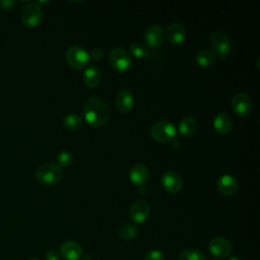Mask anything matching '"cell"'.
Instances as JSON below:
<instances>
[{
    "instance_id": "obj_1",
    "label": "cell",
    "mask_w": 260,
    "mask_h": 260,
    "mask_svg": "<svg viewBox=\"0 0 260 260\" xmlns=\"http://www.w3.org/2000/svg\"><path fill=\"white\" fill-rule=\"evenodd\" d=\"M83 118L92 127L102 126L110 118V108L102 98L92 95L84 103Z\"/></svg>"
},
{
    "instance_id": "obj_2",
    "label": "cell",
    "mask_w": 260,
    "mask_h": 260,
    "mask_svg": "<svg viewBox=\"0 0 260 260\" xmlns=\"http://www.w3.org/2000/svg\"><path fill=\"white\" fill-rule=\"evenodd\" d=\"M36 179L39 183L45 186L57 184L62 178V170L57 164L45 162L36 170Z\"/></svg>"
},
{
    "instance_id": "obj_3",
    "label": "cell",
    "mask_w": 260,
    "mask_h": 260,
    "mask_svg": "<svg viewBox=\"0 0 260 260\" xmlns=\"http://www.w3.org/2000/svg\"><path fill=\"white\" fill-rule=\"evenodd\" d=\"M151 137L161 143L172 142L177 136V129L173 123L168 120H160L155 122L150 129Z\"/></svg>"
},
{
    "instance_id": "obj_4",
    "label": "cell",
    "mask_w": 260,
    "mask_h": 260,
    "mask_svg": "<svg viewBox=\"0 0 260 260\" xmlns=\"http://www.w3.org/2000/svg\"><path fill=\"white\" fill-rule=\"evenodd\" d=\"M65 58L68 64L74 69L85 68L90 62L88 52L80 46L69 47L65 53Z\"/></svg>"
},
{
    "instance_id": "obj_5",
    "label": "cell",
    "mask_w": 260,
    "mask_h": 260,
    "mask_svg": "<svg viewBox=\"0 0 260 260\" xmlns=\"http://www.w3.org/2000/svg\"><path fill=\"white\" fill-rule=\"evenodd\" d=\"M109 61H110L111 66L119 72L127 71L131 67V64H132L131 57L128 54V52L120 47L114 48L110 52Z\"/></svg>"
},
{
    "instance_id": "obj_6",
    "label": "cell",
    "mask_w": 260,
    "mask_h": 260,
    "mask_svg": "<svg viewBox=\"0 0 260 260\" xmlns=\"http://www.w3.org/2000/svg\"><path fill=\"white\" fill-rule=\"evenodd\" d=\"M43 17V12L41 6L37 2H30L24 6L21 12L22 22L28 27L38 26Z\"/></svg>"
},
{
    "instance_id": "obj_7",
    "label": "cell",
    "mask_w": 260,
    "mask_h": 260,
    "mask_svg": "<svg viewBox=\"0 0 260 260\" xmlns=\"http://www.w3.org/2000/svg\"><path fill=\"white\" fill-rule=\"evenodd\" d=\"M210 45L220 58H225L232 49V43L228 35L216 30L210 36Z\"/></svg>"
},
{
    "instance_id": "obj_8",
    "label": "cell",
    "mask_w": 260,
    "mask_h": 260,
    "mask_svg": "<svg viewBox=\"0 0 260 260\" xmlns=\"http://www.w3.org/2000/svg\"><path fill=\"white\" fill-rule=\"evenodd\" d=\"M209 252L216 258H226L232 252L231 243L221 237L212 238L208 243Z\"/></svg>"
},
{
    "instance_id": "obj_9",
    "label": "cell",
    "mask_w": 260,
    "mask_h": 260,
    "mask_svg": "<svg viewBox=\"0 0 260 260\" xmlns=\"http://www.w3.org/2000/svg\"><path fill=\"white\" fill-rule=\"evenodd\" d=\"M162 188L169 193H178L183 187V180L181 176L174 171H166L160 178Z\"/></svg>"
},
{
    "instance_id": "obj_10",
    "label": "cell",
    "mask_w": 260,
    "mask_h": 260,
    "mask_svg": "<svg viewBox=\"0 0 260 260\" xmlns=\"http://www.w3.org/2000/svg\"><path fill=\"white\" fill-rule=\"evenodd\" d=\"M149 204L144 200H136L129 209L130 218L136 223H143L149 215Z\"/></svg>"
},
{
    "instance_id": "obj_11",
    "label": "cell",
    "mask_w": 260,
    "mask_h": 260,
    "mask_svg": "<svg viewBox=\"0 0 260 260\" xmlns=\"http://www.w3.org/2000/svg\"><path fill=\"white\" fill-rule=\"evenodd\" d=\"M252 100L250 95L245 92H239L234 95L232 101V108L239 116H246L252 110Z\"/></svg>"
},
{
    "instance_id": "obj_12",
    "label": "cell",
    "mask_w": 260,
    "mask_h": 260,
    "mask_svg": "<svg viewBox=\"0 0 260 260\" xmlns=\"http://www.w3.org/2000/svg\"><path fill=\"white\" fill-rule=\"evenodd\" d=\"M164 38V28L157 23L150 24L144 32V40L150 48H158L162 44Z\"/></svg>"
},
{
    "instance_id": "obj_13",
    "label": "cell",
    "mask_w": 260,
    "mask_h": 260,
    "mask_svg": "<svg viewBox=\"0 0 260 260\" xmlns=\"http://www.w3.org/2000/svg\"><path fill=\"white\" fill-rule=\"evenodd\" d=\"M149 169L142 164H136L129 170V179L136 186H143L146 184L149 180Z\"/></svg>"
},
{
    "instance_id": "obj_14",
    "label": "cell",
    "mask_w": 260,
    "mask_h": 260,
    "mask_svg": "<svg viewBox=\"0 0 260 260\" xmlns=\"http://www.w3.org/2000/svg\"><path fill=\"white\" fill-rule=\"evenodd\" d=\"M217 190L224 196H232L234 195L239 187L237 179L232 175H222L218 178L216 183Z\"/></svg>"
},
{
    "instance_id": "obj_15",
    "label": "cell",
    "mask_w": 260,
    "mask_h": 260,
    "mask_svg": "<svg viewBox=\"0 0 260 260\" xmlns=\"http://www.w3.org/2000/svg\"><path fill=\"white\" fill-rule=\"evenodd\" d=\"M115 103H116L117 109L121 113H124V114L129 113L134 106V98L132 92L127 88L120 89L116 95Z\"/></svg>"
},
{
    "instance_id": "obj_16",
    "label": "cell",
    "mask_w": 260,
    "mask_h": 260,
    "mask_svg": "<svg viewBox=\"0 0 260 260\" xmlns=\"http://www.w3.org/2000/svg\"><path fill=\"white\" fill-rule=\"evenodd\" d=\"M167 39L173 45H180L186 39V29L179 22H173L167 29Z\"/></svg>"
},
{
    "instance_id": "obj_17",
    "label": "cell",
    "mask_w": 260,
    "mask_h": 260,
    "mask_svg": "<svg viewBox=\"0 0 260 260\" xmlns=\"http://www.w3.org/2000/svg\"><path fill=\"white\" fill-rule=\"evenodd\" d=\"M60 252L66 260H78L82 256L81 247L77 243L72 241L64 242L61 245Z\"/></svg>"
},
{
    "instance_id": "obj_18",
    "label": "cell",
    "mask_w": 260,
    "mask_h": 260,
    "mask_svg": "<svg viewBox=\"0 0 260 260\" xmlns=\"http://www.w3.org/2000/svg\"><path fill=\"white\" fill-rule=\"evenodd\" d=\"M232 119L226 113H219L213 120V127L219 134H226L232 129Z\"/></svg>"
},
{
    "instance_id": "obj_19",
    "label": "cell",
    "mask_w": 260,
    "mask_h": 260,
    "mask_svg": "<svg viewBox=\"0 0 260 260\" xmlns=\"http://www.w3.org/2000/svg\"><path fill=\"white\" fill-rule=\"evenodd\" d=\"M102 79V72L99 68L91 66L88 67L83 73V82L88 87H95L100 84Z\"/></svg>"
},
{
    "instance_id": "obj_20",
    "label": "cell",
    "mask_w": 260,
    "mask_h": 260,
    "mask_svg": "<svg viewBox=\"0 0 260 260\" xmlns=\"http://www.w3.org/2000/svg\"><path fill=\"white\" fill-rule=\"evenodd\" d=\"M197 126H198V124H197V120L195 118L185 117L179 122L178 130L182 136L188 137V136H191L196 131Z\"/></svg>"
},
{
    "instance_id": "obj_21",
    "label": "cell",
    "mask_w": 260,
    "mask_h": 260,
    "mask_svg": "<svg viewBox=\"0 0 260 260\" xmlns=\"http://www.w3.org/2000/svg\"><path fill=\"white\" fill-rule=\"evenodd\" d=\"M196 62L201 67H208L215 61V54L209 50H201L196 54Z\"/></svg>"
},
{
    "instance_id": "obj_22",
    "label": "cell",
    "mask_w": 260,
    "mask_h": 260,
    "mask_svg": "<svg viewBox=\"0 0 260 260\" xmlns=\"http://www.w3.org/2000/svg\"><path fill=\"white\" fill-rule=\"evenodd\" d=\"M63 125L66 129L70 131L77 130L82 125V119L78 114L70 113L64 117Z\"/></svg>"
},
{
    "instance_id": "obj_23",
    "label": "cell",
    "mask_w": 260,
    "mask_h": 260,
    "mask_svg": "<svg viewBox=\"0 0 260 260\" xmlns=\"http://www.w3.org/2000/svg\"><path fill=\"white\" fill-rule=\"evenodd\" d=\"M138 234V228L133 223H125L119 230V237L124 241L134 239Z\"/></svg>"
},
{
    "instance_id": "obj_24",
    "label": "cell",
    "mask_w": 260,
    "mask_h": 260,
    "mask_svg": "<svg viewBox=\"0 0 260 260\" xmlns=\"http://www.w3.org/2000/svg\"><path fill=\"white\" fill-rule=\"evenodd\" d=\"M129 49H130V54L133 57L137 58V59H144V58H146L148 56V49H147V47L144 44L140 43V42L132 43L130 45Z\"/></svg>"
},
{
    "instance_id": "obj_25",
    "label": "cell",
    "mask_w": 260,
    "mask_h": 260,
    "mask_svg": "<svg viewBox=\"0 0 260 260\" xmlns=\"http://www.w3.org/2000/svg\"><path fill=\"white\" fill-rule=\"evenodd\" d=\"M178 260H204V256L196 249L187 248L179 254Z\"/></svg>"
},
{
    "instance_id": "obj_26",
    "label": "cell",
    "mask_w": 260,
    "mask_h": 260,
    "mask_svg": "<svg viewBox=\"0 0 260 260\" xmlns=\"http://www.w3.org/2000/svg\"><path fill=\"white\" fill-rule=\"evenodd\" d=\"M73 161L72 153L69 151H61L57 155V165L61 168L69 167Z\"/></svg>"
},
{
    "instance_id": "obj_27",
    "label": "cell",
    "mask_w": 260,
    "mask_h": 260,
    "mask_svg": "<svg viewBox=\"0 0 260 260\" xmlns=\"http://www.w3.org/2000/svg\"><path fill=\"white\" fill-rule=\"evenodd\" d=\"M145 260H164V253L159 250H150L145 255Z\"/></svg>"
},
{
    "instance_id": "obj_28",
    "label": "cell",
    "mask_w": 260,
    "mask_h": 260,
    "mask_svg": "<svg viewBox=\"0 0 260 260\" xmlns=\"http://www.w3.org/2000/svg\"><path fill=\"white\" fill-rule=\"evenodd\" d=\"M90 58H92L95 61H100L104 57V51L101 48H93L90 52Z\"/></svg>"
},
{
    "instance_id": "obj_29",
    "label": "cell",
    "mask_w": 260,
    "mask_h": 260,
    "mask_svg": "<svg viewBox=\"0 0 260 260\" xmlns=\"http://www.w3.org/2000/svg\"><path fill=\"white\" fill-rule=\"evenodd\" d=\"M45 258H46V260H61L59 254L56 251H54V250L47 251Z\"/></svg>"
},
{
    "instance_id": "obj_30",
    "label": "cell",
    "mask_w": 260,
    "mask_h": 260,
    "mask_svg": "<svg viewBox=\"0 0 260 260\" xmlns=\"http://www.w3.org/2000/svg\"><path fill=\"white\" fill-rule=\"evenodd\" d=\"M15 1L13 0H1L0 1V8L2 9H10L14 6Z\"/></svg>"
},
{
    "instance_id": "obj_31",
    "label": "cell",
    "mask_w": 260,
    "mask_h": 260,
    "mask_svg": "<svg viewBox=\"0 0 260 260\" xmlns=\"http://www.w3.org/2000/svg\"><path fill=\"white\" fill-rule=\"evenodd\" d=\"M228 260H242L240 257H238V256H231Z\"/></svg>"
},
{
    "instance_id": "obj_32",
    "label": "cell",
    "mask_w": 260,
    "mask_h": 260,
    "mask_svg": "<svg viewBox=\"0 0 260 260\" xmlns=\"http://www.w3.org/2000/svg\"><path fill=\"white\" fill-rule=\"evenodd\" d=\"M81 260H90V257L88 255H82Z\"/></svg>"
},
{
    "instance_id": "obj_33",
    "label": "cell",
    "mask_w": 260,
    "mask_h": 260,
    "mask_svg": "<svg viewBox=\"0 0 260 260\" xmlns=\"http://www.w3.org/2000/svg\"><path fill=\"white\" fill-rule=\"evenodd\" d=\"M29 260H39V259H36V258H31V259H29Z\"/></svg>"
}]
</instances>
